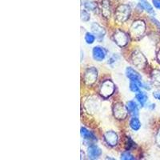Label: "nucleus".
Returning a JSON list of instances; mask_svg holds the SVG:
<instances>
[{
	"label": "nucleus",
	"instance_id": "obj_1",
	"mask_svg": "<svg viewBox=\"0 0 160 160\" xmlns=\"http://www.w3.org/2000/svg\"><path fill=\"white\" fill-rule=\"evenodd\" d=\"M131 15V8L127 4L120 5L115 11V19L118 22H123L128 19Z\"/></svg>",
	"mask_w": 160,
	"mask_h": 160
},
{
	"label": "nucleus",
	"instance_id": "obj_2",
	"mask_svg": "<svg viewBox=\"0 0 160 160\" xmlns=\"http://www.w3.org/2000/svg\"><path fill=\"white\" fill-rule=\"evenodd\" d=\"M146 31V24L143 21L138 20L132 23L131 27V35L134 38H139L144 34Z\"/></svg>",
	"mask_w": 160,
	"mask_h": 160
},
{
	"label": "nucleus",
	"instance_id": "obj_3",
	"mask_svg": "<svg viewBox=\"0 0 160 160\" xmlns=\"http://www.w3.org/2000/svg\"><path fill=\"white\" fill-rule=\"evenodd\" d=\"M115 91V84L111 82V80H106L102 82L100 88V95L104 98H108L111 96Z\"/></svg>",
	"mask_w": 160,
	"mask_h": 160
},
{
	"label": "nucleus",
	"instance_id": "obj_4",
	"mask_svg": "<svg viewBox=\"0 0 160 160\" xmlns=\"http://www.w3.org/2000/svg\"><path fill=\"white\" fill-rule=\"evenodd\" d=\"M98 77V71L95 68H89L84 74V82L87 85L91 86L95 83Z\"/></svg>",
	"mask_w": 160,
	"mask_h": 160
},
{
	"label": "nucleus",
	"instance_id": "obj_5",
	"mask_svg": "<svg viewBox=\"0 0 160 160\" xmlns=\"http://www.w3.org/2000/svg\"><path fill=\"white\" fill-rule=\"evenodd\" d=\"M128 109L127 107L123 106L121 102H117L113 107V113L114 115L118 119H124L128 115Z\"/></svg>",
	"mask_w": 160,
	"mask_h": 160
},
{
	"label": "nucleus",
	"instance_id": "obj_6",
	"mask_svg": "<svg viewBox=\"0 0 160 160\" xmlns=\"http://www.w3.org/2000/svg\"><path fill=\"white\" fill-rule=\"evenodd\" d=\"M126 75L131 80V82H135L139 85L140 88H142L143 83L142 82V77L132 68H128L126 69Z\"/></svg>",
	"mask_w": 160,
	"mask_h": 160
},
{
	"label": "nucleus",
	"instance_id": "obj_7",
	"mask_svg": "<svg viewBox=\"0 0 160 160\" xmlns=\"http://www.w3.org/2000/svg\"><path fill=\"white\" fill-rule=\"evenodd\" d=\"M131 61H132L133 64L138 68H143L147 63V58L138 51L133 53L132 56H131Z\"/></svg>",
	"mask_w": 160,
	"mask_h": 160
},
{
	"label": "nucleus",
	"instance_id": "obj_8",
	"mask_svg": "<svg viewBox=\"0 0 160 160\" xmlns=\"http://www.w3.org/2000/svg\"><path fill=\"white\" fill-rule=\"evenodd\" d=\"M114 39H115V42H116L117 45H118L119 47H124L128 44V41H129L128 35L122 31H117L115 33Z\"/></svg>",
	"mask_w": 160,
	"mask_h": 160
},
{
	"label": "nucleus",
	"instance_id": "obj_9",
	"mask_svg": "<svg viewBox=\"0 0 160 160\" xmlns=\"http://www.w3.org/2000/svg\"><path fill=\"white\" fill-rule=\"evenodd\" d=\"M92 55L94 59L98 61V62H101V61L105 59L106 56H107V51L102 47L96 46L93 48Z\"/></svg>",
	"mask_w": 160,
	"mask_h": 160
},
{
	"label": "nucleus",
	"instance_id": "obj_10",
	"mask_svg": "<svg viewBox=\"0 0 160 160\" xmlns=\"http://www.w3.org/2000/svg\"><path fill=\"white\" fill-rule=\"evenodd\" d=\"M91 31L95 35L96 38L98 40H102L106 35V31L103 28H102L99 24L96 22H93L91 26Z\"/></svg>",
	"mask_w": 160,
	"mask_h": 160
},
{
	"label": "nucleus",
	"instance_id": "obj_11",
	"mask_svg": "<svg viewBox=\"0 0 160 160\" xmlns=\"http://www.w3.org/2000/svg\"><path fill=\"white\" fill-rule=\"evenodd\" d=\"M104 139H105L106 142L109 146L114 147V146L117 145L118 143V135L116 133L113 131H107L104 135Z\"/></svg>",
	"mask_w": 160,
	"mask_h": 160
},
{
	"label": "nucleus",
	"instance_id": "obj_12",
	"mask_svg": "<svg viewBox=\"0 0 160 160\" xmlns=\"http://www.w3.org/2000/svg\"><path fill=\"white\" fill-rule=\"evenodd\" d=\"M88 156L91 159H96L98 158L102 155V151L96 145H91L88 148Z\"/></svg>",
	"mask_w": 160,
	"mask_h": 160
},
{
	"label": "nucleus",
	"instance_id": "obj_13",
	"mask_svg": "<svg viewBox=\"0 0 160 160\" xmlns=\"http://www.w3.org/2000/svg\"><path fill=\"white\" fill-rule=\"evenodd\" d=\"M81 135L87 142H97V138L91 131H88L87 128H81Z\"/></svg>",
	"mask_w": 160,
	"mask_h": 160
},
{
	"label": "nucleus",
	"instance_id": "obj_14",
	"mask_svg": "<svg viewBox=\"0 0 160 160\" xmlns=\"http://www.w3.org/2000/svg\"><path fill=\"white\" fill-rule=\"evenodd\" d=\"M101 11L105 18H109L111 16V4L109 0H102L101 3Z\"/></svg>",
	"mask_w": 160,
	"mask_h": 160
},
{
	"label": "nucleus",
	"instance_id": "obj_15",
	"mask_svg": "<svg viewBox=\"0 0 160 160\" xmlns=\"http://www.w3.org/2000/svg\"><path fill=\"white\" fill-rule=\"evenodd\" d=\"M127 109L128 112L131 114L132 116H138V108L136 102L135 101H129L127 102Z\"/></svg>",
	"mask_w": 160,
	"mask_h": 160
},
{
	"label": "nucleus",
	"instance_id": "obj_16",
	"mask_svg": "<svg viewBox=\"0 0 160 160\" xmlns=\"http://www.w3.org/2000/svg\"><path fill=\"white\" fill-rule=\"evenodd\" d=\"M138 4L141 8L143 10H145L148 14H151V15H154L155 14V11L153 9L152 6L149 3L148 0H138Z\"/></svg>",
	"mask_w": 160,
	"mask_h": 160
},
{
	"label": "nucleus",
	"instance_id": "obj_17",
	"mask_svg": "<svg viewBox=\"0 0 160 160\" xmlns=\"http://www.w3.org/2000/svg\"><path fill=\"white\" fill-rule=\"evenodd\" d=\"M135 98L142 107H143L148 101V95L143 91H138V94H136V95H135Z\"/></svg>",
	"mask_w": 160,
	"mask_h": 160
},
{
	"label": "nucleus",
	"instance_id": "obj_18",
	"mask_svg": "<svg viewBox=\"0 0 160 160\" xmlns=\"http://www.w3.org/2000/svg\"><path fill=\"white\" fill-rule=\"evenodd\" d=\"M130 127L133 131H137L141 128V122H140L139 119L137 118V116H133L130 121Z\"/></svg>",
	"mask_w": 160,
	"mask_h": 160
},
{
	"label": "nucleus",
	"instance_id": "obj_19",
	"mask_svg": "<svg viewBox=\"0 0 160 160\" xmlns=\"http://www.w3.org/2000/svg\"><path fill=\"white\" fill-rule=\"evenodd\" d=\"M151 80L155 86H160V71L154 70L151 73Z\"/></svg>",
	"mask_w": 160,
	"mask_h": 160
},
{
	"label": "nucleus",
	"instance_id": "obj_20",
	"mask_svg": "<svg viewBox=\"0 0 160 160\" xmlns=\"http://www.w3.org/2000/svg\"><path fill=\"white\" fill-rule=\"evenodd\" d=\"M83 5L84 8L87 10H88V11H95L97 8L95 2L90 1V0H84Z\"/></svg>",
	"mask_w": 160,
	"mask_h": 160
},
{
	"label": "nucleus",
	"instance_id": "obj_21",
	"mask_svg": "<svg viewBox=\"0 0 160 160\" xmlns=\"http://www.w3.org/2000/svg\"><path fill=\"white\" fill-rule=\"evenodd\" d=\"M84 38H85V41L88 44H93L94 42H95V35L93 34V33H90V32H87L85 34V37H84Z\"/></svg>",
	"mask_w": 160,
	"mask_h": 160
},
{
	"label": "nucleus",
	"instance_id": "obj_22",
	"mask_svg": "<svg viewBox=\"0 0 160 160\" xmlns=\"http://www.w3.org/2000/svg\"><path fill=\"white\" fill-rule=\"evenodd\" d=\"M120 158L123 160H133L135 159V157L133 156L131 153L128 152V151H125V152H122L121 154Z\"/></svg>",
	"mask_w": 160,
	"mask_h": 160
},
{
	"label": "nucleus",
	"instance_id": "obj_23",
	"mask_svg": "<svg viewBox=\"0 0 160 160\" xmlns=\"http://www.w3.org/2000/svg\"><path fill=\"white\" fill-rule=\"evenodd\" d=\"M90 14L88 13V11H87L86 10H82L81 11V19L83 21V22H88L90 20Z\"/></svg>",
	"mask_w": 160,
	"mask_h": 160
},
{
	"label": "nucleus",
	"instance_id": "obj_24",
	"mask_svg": "<svg viewBox=\"0 0 160 160\" xmlns=\"http://www.w3.org/2000/svg\"><path fill=\"white\" fill-rule=\"evenodd\" d=\"M139 85H138V83H136L135 82H130V90H131L132 92H138L139 91Z\"/></svg>",
	"mask_w": 160,
	"mask_h": 160
},
{
	"label": "nucleus",
	"instance_id": "obj_25",
	"mask_svg": "<svg viewBox=\"0 0 160 160\" xmlns=\"http://www.w3.org/2000/svg\"><path fill=\"white\" fill-rule=\"evenodd\" d=\"M118 56L115 54V55H112V56L109 58V60H108V64L112 66L113 64L115 63V62H116V61H118Z\"/></svg>",
	"mask_w": 160,
	"mask_h": 160
},
{
	"label": "nucleus",
	"instance_id": "obj_26",
	"mask_svg": "<svg viewBox=\"0 0 160 160\" xmlns=\"http://www.w3.org/2000/svg\"><path fill=\"white\" fill-rule=\"evenodd\" d=\"M152 2L157 9L160 10V0H152Z\"/></svg>",
	"mask_w": 160,
	"mask_h": 160
},
{
	"label": "nucleus",
	"instance_id": "obj_27",
	"mask_svg": "<svg viewBox=\"0 0 160 160\" xmlns=\"http://www.w3.org/2000/svg\"><path fill=\"white\" fill-rule=\"evenodd\" d=\"M153 96H154V98H156L157 100H159L160 101V91H154V93H153Z\"/></svg>",
	"mask_w": 160,
	"mask_h": 160
},
{
	"label": "nucleus",
	"instance_id": "obj_28",
	"mask_svg": "<svg viewBox=\"0 0 160 160\" xmlns=\"http://www.w3.org/2000/svg\"><path fill=\"white\" fill-rule=\"evenodd\" d=\"M151 21H152V22H154V23H155V25H156L157 27H158V28H159V29H160V22H158V20L155 19V18H151Z\"/></svg>",
	"mask_w": 160,
	"mask_h": 160
},
{
	"label": "nucleus",
	"instance_id": "obj_29",
	"mask_svg": "<svg viewBox=\"0 0 160 160\" xmlns=\"http://www.w3.org/2000/svg\"><path fill=\"white\" fill-rule=\"evenodd\" d=\"M156 142L158 146L160 147V130L158 131V133L157 134V136H156Z\"/></svg>",
	"mask_w": 160,
	"mask_h": 160
},
{
	"label": "nucleus",
	"instance_id": "obj_30",
	"mask_svg": "<svg viewBox=\"0 0 160 160\" xmlns=\"http://www.w3.org/2000/svg\"><path fill=\"white\" fill-rule=\"evenodd\" d=\"M157 58H158V60L159 61V62H160V51H158V55H157Z\"/></svg>",
	"mask_w": 160,
	"mask_h": 160
}]
</instances>
